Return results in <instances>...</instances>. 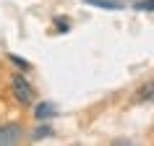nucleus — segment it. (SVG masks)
<instances>
[{"label": "nucleus", "mask_w": 154, "mask_h": 146, "mask_svg": "<svg viewBox=\"0 0 154 146\" xmlns=\"http://www.w3.org/2000/svg\"><path fill=\"white\" fill-rule=\"evenodd\" d=\"M8 60H11V63H16L18 68H21V71H32V65L26 63L24 57H18V55H13V52H11V55H8Z\"/></svg>", "instance_id": "6"}, {"label": "nucleus", "mask_w": 154, "mask_h": 146, "mask_svg": "<svg viewBox=\"0 0 154 146\" xmlns=\"http://www.w3.org/2000/svg\"><path fill=\"white\" fill-rule=\"evenodd\" d=\"M86 5H94V8H105V11H120L123 0H84Z\"/></svg>", "instance_id": "4"}, {"label": "nucleus", "mask_w": 154, "mask_h": 146, "mask_svg": "<svg viewBox=\"0 0 154 146\" xmlns=\"http://www.w3.org/2000/svg\"><path fill=\"white\" fill-rule=\"evenodd\" d=\"M133 8L136 11H154V0H136Z\"/></svg>", "instance_id": "7"}, {"label": "nucleus", "mask_w": 154, "mask_h": 146, "mask_svg": "<svg viewBox=\"0 0 154 146\" xmlns=\"http://www.w3.org/2000/svg\"><path fill=\"white\" fill-rule=\"evenodd\" d=\"M55 26H57V32H68V29H71V24H68L65 18H55Z\"/></svg>", "instance_id": "9"}, {"label": "nucleus", "mask_w": 154, "mask_h": 146, "mask_svg": "<svg viewBox=\"0 0 154 146\" xmlns=\"http://www.w3.org/2000/svg\"><path fill=\"white\" fill-rule=\"evenodd\" d=\"M11 91H13V97L21 107H32L37 102V91L24 73H11Z\"/></svg>", "instance_id": "1"}, {"label": "nucleus", "mask_w": 154, "mask_h": 146, "mask_svg": "<svg viewBox=\"0 0 154 146\" xmlns=\"http://www.w3.org/2000/svg\"><path fill=\"white\" fill-rule=\"evenodd\" d=\"M45 136H52V128H50V125H39V128L32 133V138H45Z\"/></svg>", "instance_id": "8"}, {"label": "nucleus", "mask_w": 154, "mask_h": 146, "mask_svg": "<svg viewBox=\"0 0 154 146\" xmlns=\"http://www.w3.org/2000/svg\"><path fill=\"white\" fill-rule=\"evenodd\" d=\"M21 125H0V146H13L21 141Z\"/></svg>", "instance_id": "2"}, {"label": "nucleus", "mask_w": 154, "mask_h": 146, "mask_svg": "<svg viewBox=\"0 0 154 146\" xmlns=\"http://www.w3.org/2000/svg\"><path fill=\"white\" fill-rule=\"evenodd\" d=\"M55 115V105H50V102H42V105H37V110H34V117L39 123H45L47 117H52Z\"/></svg>", "instance_id": "5"}, {"label": "nucleus", "mask_w": 154, "mask_h": 146, "mask_svg": "<svg viewBox=\"0 0 154 146\" xmlns=\"http://www.w3.org/2000/svg\"><path fill=\"white\" fill-rule=\"evenodd\" d=\"M133 102H154V81L144 84V86L133 94Z\"/></svg>", "instance_id": "3"}]
</instances>
